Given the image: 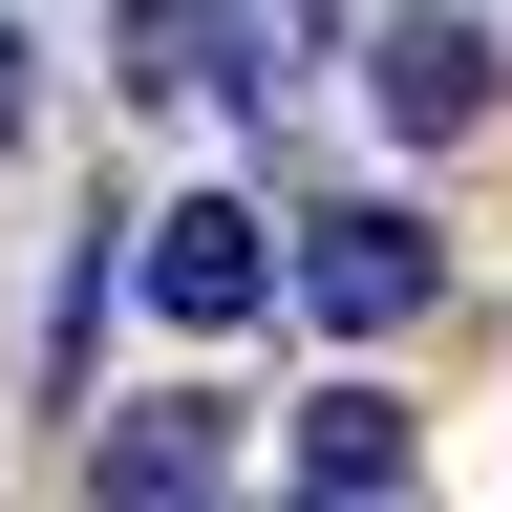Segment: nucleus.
<instances>
[{"instance_id":"f257e3e1","label":"nucleus","mask_w":512,"mask_h":512,"mask_svg":"<svg viewBox=\"0 0 512 512\" xmlns=\"http://www.w3.org/2000/svg\"><path fill=\"white\" fill-rule=\"evenodd\" d=\"M278 299L320 320V342H406V320L448 299V235H427V214H384V192H342V214H299V235H278Z\"/></svg>"},{"instance_id":"f03ea898","label":"nucleus","mask_w":512,"mask_h":512,"mask_svg":"<svg viewBox=\"0 0 512 512\" xmlns=\"http://www.w3.org/2000/svg\"><path fill=\"white\" fill-rule=\"evenodd\" d=\"M128 278H150V320H171V342H235V320L278 299V235H256L235 192H171V214H150V256H128Z\"/></svg>"},{"instance_id":"7ed1b4c3","label":"nucleus","mask_w":512,"mask_h":512,"mask_svg":"<svg viewBox=\"0 0 512 512\" xmlns=\"http://www.w3.org/2000/svg\"><path fill=\"white\" fill-rule=\"evenodd\" d=\"M214 491H235V406H214V384H171V406H107L86 512H214Z\"/></svg>"},{"instance_id":"20e7f679","label":"nucleus","mask_w":512,"mask_h":512,"mask_svg":"<svg viewBox=\"0 0 512 512\" xmlns=\"http://www.w3.org/2000/svg\"><path fill=\"white\" fill-rule=\"evenodd\" d=\"M363 86H384L406 150H470V128H491V22H470V0H406V22L363 43Z\"/></svg>"},{"instance_id":"39448f33","label":"nucleus","mask_w":512,"mask_h":512,"mask_svg":"<svg viewBox=\"0 0 512 512\" xmlns=\"http://www.w3.org/2000/svg\"><path fill=\"white\" fill-rule=\"evenodd\" d=\"M235 64H256V0H128L107 86H128V107H192V86H235Z\"/></svg>"},{"instance_id":"423d86ee","label":"nucleus","mask_w":512,"mask_h":512,"mask_svg":"<svg viewBox=\"0 0 512 512\" xmlns=\"http://www.w3.org/2000/svg\"><path fill=\"white\" fill-rule=\"evenodd\" d=\"M299 491H320V512L406 491V406H384V384H320V406H299Z\"/></svg>"},{"instance_id":"0eeeda50","label":"nucleus","mask_w":512,"mask_h":512,"mask_svg":"<svg viewBox=\"0 0 512 512\" xmlns=\"http://www.w3.org/2000/svg\"><path fill=\"white\" fill-rule=\"evenodd\" d=\"M0 128H22V22H0Z\"/></svg>"}]
</instances>
